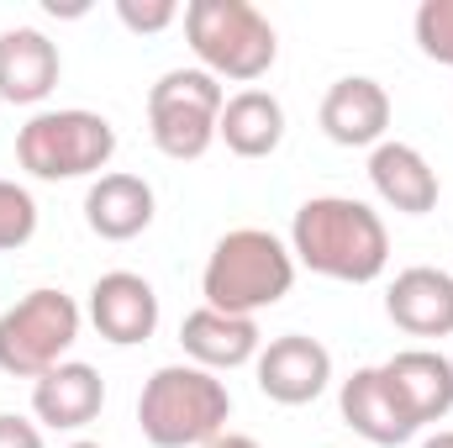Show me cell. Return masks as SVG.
<instances>
[{
    "label": "cell",
    "mask_w": 453,
    "mask_h": 448,
    "mask_svg": "<svg viewBox=\"0 0 453 448\" xmlns=\"http://www.w3.org/2000/svg\"><path fill=\"white\" fill-rule=\"evenodd\" d=\"M290 253L322 280L369 285L390 264V232L369 201L353 196H311L290 222Z\"/></svg>",
    "instance_id": "1"
},
{
    "label": "cell",
    "mask_w": 453,
    "mask_h": 448,
    "mask_svg": "<svg viewBox=\"0 0 453 448\" xmlns=\"http://www.w3.org/2000/svg\"><path fill=\"white\" fill-rule=\"evenodd\" d=\"M296 285V253L264 227H232L217 237L206 269H201V296L211 312L226 317H253L280 306Z\"/></svg>",
    "instance_id": "2"
},
{
    "label": "cell",
    "mask_w": 453,
    "mask_h": 448,
    "mask_svg": "<svg viewBox=\"0 0 453 448\" xmlns=\"http://www.w3.org/2000/svg\"><path fill=\"white\" fill-rule=\"evenodd\" d=\"M232 396L201 364H164L142 380L137 428L153 448H206L226 433Z\"/></svg>",
    "instance_id": "3"
},
{
    "label": "cell",
    "mask_w": 453,
    "mask_h": 448,
    "mask_svg": "<svg viewBox=\"0 0 453 448\" xmlns=\"http://www.w3.org/2000/svg\"><path fill=\"white\" fill-rule=\"evenodd\" d=\"M185 42L211 80H232L248 90L280 58V37H274L269 16L248 0H190L185 5Z\"/></svg>",
    "instance_id": "4"
},
{
    "label": "cell",
    "mask_w": 453,
    "mask_h": 448,
    "mask_svg": "<svg viewBox=\"0 0 453 448\" xmlns=\"http://www.w3.org/2000/svg\"><path fill=\"white\" fill-rule=\"evenodd\" d=\"M116 153V127L101 112L69 106V112H37L16 132V164L32 180H101Z\"/></svg>",
    "instance_id": "5"
},
{
    "label": "cell",
    "mask_w": 453,
    "mask_h": 448,
    "mask_svg": "<svg viewBox=\"0 0 453 448\" xmlns=\"http://www.w3.org/2000/svg\"><path fill=\"white\" fill-rule=\"evenodd\" d=\"M80 306L74 296L37 285L11 312H0V375L11 380H42L64 364V353L80 343Z\"/></svg>",
    "instance_id": "6"
},
{
    "label": "cell",
    "mask_w": 453,
    "mask_h": 448,
    "mask_svg": "<svg viewBox=\"0 0 453 448\" xmlns=\"http://www.w3.org/2000/svg\"><path fill=\"white\" fill-rule=\"evenodd\" d=\"M226 90L222 80H211L206 69H169L158 74V85L148 90V137L164 158L190 164L217 143V121H222Z\"/></svg>",
    "instance_id": "7"
},
{
    "label": "cell",
    "mask_w": 453,
    "mask_h": 448,
    "mask_svg": "<svg viewBox=\"0 0 453 448\" xmlns=\"http://www.w3.org/2000/svg\"><path fill=\"white\" fill-rule=\"evenodd\" d=\"M253 375H258V390L274 401V406H311L327 385H333V353L327 343L306 333H285L269 337L253 359Z\"/></svg>",
    "instance_id": "8"
},
{
    "label": "cell",
    "mask_w": 453,
    "mask_h": 448,
    "mask_svg": "<svg viewBox=\"0 0 453 448\" xmlns=\"http://www.w3.org/2000/svg\"><path fill=\"white\" fill-rule=\"evenodd\" d=\"M338 412H342V422L374 448H401V444H411V438L422 433V428L406 417V406L395 401V390H390V380H385L380 364L353 369V375L342 380Z\"/></svg>",
    "instance_id": "9"
},
{
    "label": "cell",
    "mask_w": 453,
    "mask_h": 448,
    "mask_svg": "<svg viewBox=\"0 0 453 448\" xmlns=\"http://www.w3.org/2000/svg\"><path fill=\"white\" fill-rule=\"evenodd\" d=\"M90 322L106 343L137 348L158 333V290L132 269H111L90 285Z\"/></svg>",
    "instance_id": "10"
},
{
    "label": "cell",
    "mask_w": 453,
    "mask_h": 448,
    "mask_svg": "<svg viewBox=\"0 0 453 448\" xmlns=\"http://www.w3.org/2000/svg\"><path fill=\"white\" fill-rule=\"evenodd\" d=\"M317 121L338 148H380L390 132V90L369 74H348L322 96Z\"/></svg>",
    "instance_id": "11"
},
{
    "label": "cell",
    "mask_w": 453,
    "mask_h": 448,
    "mask_svg": "<svg viewBox=\"0 0 453 448\" xmlns=\"http://www.w3.org/2000/svg\"><path fill=\"white\" fill-rule=\"evenodd\" d=\"M385 380L395 390V401L406 406V417L417 428H433L453 412V359L438 348H401L385 364Z\"/></svg>",
    "instance_id": "12"
},
{
    "label": "cell",
    "mask_w": 453,
    "mask_h": 448,
    "mask_svg": "<svg viewBox=\"0 0 453 448\" xmlns=\"http://www.w3.org/2000/svg\"><path fill=\"white\" fill-rule=\"evenodd\" d=\"M101 406H106V380H101V369H90L80 359H64L58 369L32 380V417L53 433L90 428L101 417Z\"/></svg>",
    "instance_id": "13"
},
{
    "label": "cell",
    "mask_w": 453,
    "mask_h": 448,
    "mask_svg": "<svg viewBox=\"0 0 453 448\" xmlns=\"http://www.w3.org/2000/svg\"><path fill=\"white\" fill-rule=\"evenodd\" d=\"M385 317L411 337H449L453 333V274L433 264H411L385 290Z\"/></svg>",
    "instance_id": "14"
},
{
    "label": "cell",
    "mask_w": 453,
    "mask_h": 448,
    "mask_svg": "<svg viewBox=\"0 0 453 448\" xmlns=\"http://www.w3.org/2000/svg\"><path fill=\"white\" fill-rule=\"evenodd\" d=\"M64 74L58 42L42 37L37 27H11L0 32V101L11 106H42Z\"/></svg>",
    "instance_id": "15"
},
{
    "label": "cell",
    "mask_w": 453,
    "mask_h": 448,
    "mask_svg": "<svg viewBox=\"0 0 453 448\" xmlns=\"http://www.w3.org/2000/svg\"><path fill=\"white\" fill-rule=\"evenodd\" d=\"M369 185H374V196L390 206V212H401V217H427L433 206H438V169L422 158V148H411V143H380L374 153H369Z\"/></svg>",
    "instance_id": "16"
},
{
    "label": "cell",
    "mask_w": 453,
    "mask_h": 448,
    "mask_svg": "<svg viewBox=\"0 0 453 448\" xmlns=\"http://www.w3.org/2000/svg\"><path fill=\"white\" fill-rule=\"evenodd\" d=\"M180 348L190 353V364L201 369H242L258 359L264 348V333L253 317H226V312H211V306H196L185 322H180Z\"/></svg>",
    "instance_id": "17"
},
{
    "label": "cell",
    "mask_w": 453,
    "mask_h": 448,
    "mask_svg": "<svg viewBox=\"0 0 453 448\" xmlns=\"http://www.w3.org/2000/svg\"><path fill=\"white\" fill-rule=\"evenodd\" d=\"M153 185L142 180V174H101L90 190H85V222L96 237H106V243H132L137 232H148L153 227Z\"/></svg>",
    "instance_id": "18"
},
{
    "label": "cell",
    "mask_w": 453,
    "mask_h": 448,
    "mask_svg": "<svg viewBox=\"0 0 453 448\" xmlns=\"http://www.w3.org/2000/svg\"><path fill=\"white\" fill-rule=\"evenodd\" d=\"M217 137H222L237 158H269V153L285 143V106H280V96H269V90H258V85L226 96Z\"/></svg>",
    "instance_id": "19"
},
{
    "label": "cell",
    "mask_w": 453,
    "mask_h": 448,
    "mask_svg": "<svg viewBox=\"0 0 453 448\" xmlns=\"http://www.w3.org/2000/svg\"><path fill=\"white\" fill-rule=\"evenodd\" d=\"M32 232H37V201H32V190L16 185V180H0V253L27 248Z\"/></svg>",
    "instance_id": "20"
},
{
    "label": "cell",
    "mask_w": 453,
    "mask_h": 448,
    "mask_svg": "<svg viewBox=\"0 0 453 448\" xmlns=\"http://www.w3.org/2000/svg\"><path fill=\"white\" fill-rule=\"evenodd\" d=\"M411 32H417V48L433 64L453 69V0H422L417 16H411Z\"/></svg>",
    "instance_id": "21"
},
{
    "label": "cell",
    "mask_w": 453,
    "mask_h": 448,
    "mask_svg": "<svg viewBox=\"0 0 453 448\" xmlns=\"http://www.w3.org/2000/svg\"><path fill=\"white\" fill-rule=\"evenodd\" d=\"M185 11L174 0H116V21L137 37H153V32H169Z\"/></svg>",
    "instance_id": "22"
},
{
    "label": "cell",
    "mask_w": 453,
    "mask_h": 448,
    "mask_svg": "<svg viewBox=\"0 0 453 448\" xmlns=\"http://www.w3.org/2000/svg\"><path fill=\"white\" fill-rule=\"evenodd\" d=\"M0 448H42V428L16 412H0Z\"/></svg>",
    "instance_id": "23"
},
{
    "label": "cell",
    "mask_w": 453,
    "mask_h": 448,
    "mask_svg": "<svg viewBox=\"0 0 453 448\" xmlns=\"http://www.w3.org/2000/svg\"><path fill=\"white\" fill-rule=\"evenodd\" d=\"M206 448H258V438H248V433H222V438H211Z\"/></svg>",
    "instance_id": "24"
},
{
    "label": "cell",
    "mask_w": 453,
    "mask_h": 448,
    "mask_svg": "<svg viewBox=\"0 0 453 448\" xmlns=\"http://www.w3.org/2000/svg\"><path fill=\"white\" fill-rule=\"evenodd\" d=\"M422 448H453V428H438L433 438H422Z\"/></svg>",
    "instance_id": "25"
},
{
    "label": "cell",
    "mask_w": 453,
    "mask_h": 448,
    "mask_svg": "<svg viewBox=\"0 0 453 448\" xmlns=\"http://www.w3.org/2000/svg\"><path fill=\"white\" fill-rule=\"evenodd\" d=\"M69 448H101V444H90V438H80V444H69Z\"/></svg>",
    "instance_id": "26"
}]
</instances>
